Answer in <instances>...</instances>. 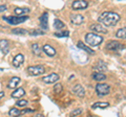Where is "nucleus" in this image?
Listing matches in <instances>:
<instances>
[{
	"label": "nucleus",
	"instance_id": "nucleus-17",
	"mask_svg": "<svg viewBox=\"0 0 126 117\" xmlns=\"http://www.w3.org/2000/svg\"><path fill=\"white\" fill-rule=\"evenodd\" d=\"M77 47H78L79 49L83 50V51H85V52L89 53V54H94V50H93L90 47H88L87 45H85L82 41H79V42L77 43Z\"/></svg>",
	"mask_w": 126,
	"mask_h": 117
},
{
	"label": "nucleus",
	"instance_id": "nucleus-5",
	"mask_svg": "<svg viewBox=\"0 0 126 117\" xmlns=\"http://www.w3.org/2000/svg\"><path fill=\"white\" fill-rule=\"evenodd\" d=\"M96 92L99 96H105L110 93V86L105 83H99L96 86Z\"/></svg>",
	"mask_w": 126,
	"mask_h": 117
},
{
	"label": "nucleus",
	"instance_id": "nucleus-27",
	"mask_svg": "<svg viewBox=\"0 0 126 117\" xmlns=\"http://www.w3.org/2000/svg\"><path fill=\"white\" fill-rule=\"evenodd\" d=\"M9 115L10 116H19V115H21V111L16 108H12L9 111Z\"/></svg>",
	"mask_w": 126,
	"mask_h": 117
},
{
	"label": "nucleus",
	"instance_id": "nucleus-16",
	"mask_svg": "<svg viewBox=\"0 0 126 117\" xmlns=\"http://www.w3.org/2000/svg\"><path fill=\"white\" fill-rule=\"evenodd\" d=\"M24 95H25V90L23 88H16L11 94L13 98H21Z\"/></svg>",
	"mask_w": 126,
	"mask_h": 117
},
{
	"label": "nucleus",
	"instance_id": "nucleus-28",
	"mask_svg": "<svg viewBox=\"0 0 126 117\" xmlns=\"http://www.w3.org/2000/svg\"><path fill=\"white\" fill-rule=\"evenodd\" d=\"M54 91H55V93H57V94H60L63 91V86L60 83H56L55 84V87H54Z\"/></svg>",
	"mask_w": 126,
	"mask_h": 117
},
{
	"label": "nucleus",
	"instance_id": "nucleus-20",
	"mask_svg": "<svg viewBox=\"0 0 126 117\" xmlns=\"http://www.w3.org/2000/svg\"><path fill=\"white\" fill-rule=\"evenodd\" d=\"M109 107V103L107 101H97V103H94L93 106H92V109H106Z\"/></svg>",
	"mask_w": 126,
	"mask_h": 117
},
{
	"label": "nucleus",
	"instance_id": "nucleus-31",
	"mask_svg": "<svg viewBox=\"0 0 126 117\" xmlns=\"http://www.w3.org/2000/svg\"><path fill=\"white\" fill-rule=\"evenodd\" d=\"M27 103H29V101L25 100V99H19V100H17V103H16V106L23 108V107H25V106H26Z\"/></svg>",
	"mask_w": 126,
	"mask_h": 117
},
{
	"label": "nucleus",
	"instance_id": "nucleus-15",
	"mask_svg": "<svg viewBox=\"0 0 126 117\" xmlns=\"http://www.w3.org/2000/svg\"><path fill=\"white\" fill-rule=\"evenodd\" d=\"M94 70L98 72H104L107 70V66L103 61H98L96 64L94 65Z\"/></svg>",
	"mask_w": 126,
	"mask_h": 117
},
{
	"label": "nucleus",
	"instance_id": "nucleus-1",
	"mask_svg": "<svg viewBox=\"0 0 126 117\" xmlns=\"http://www.w3.org/2000/svg\"><path fill=\"white\" fill-rule=\"evenodd\" d=\"M120 19H121L120 15L115 13V12H104L99 16L98 21L101 24H103L105 27H110V26H115L120 21Z\"/></svg>",
	"mask_w": 126,
	"mask_h": 117
},
{
	"label": "nucleus",
	"instance_id": "nucleus-29",
	"mask_svg": "<svg viewBox=\"0 0 126 117\" xmlns=\"http://www.w3.org/2000/svg\"><path fill=\"white\" fill-rule=\"evenodd\" d=\"M31 36H43L45 33L43 32L42 29H34V30H32V32L29 33Z\"/></svg>",
	"mask_w": 126,
	"mask_h": 117
},
{
	"label": "nucleus",
	"instance_id": "nucleus-8",
	"mask_svg": "<svg viewBox=\"0 0 126 117\" xmlns=\"http://www.w3.org/2000/svg\"><path fill=\"white\" fill-rule=\"evenodd\" d=\"M88 6V2L86 0H75L72 4V9L74 11H81L85 10Z\"/></svg>",
	"mask_w": 126,
	"mask_h": 117
},
{
	"label": "nucleus",
	"instance_id": "nucleus-34",
	"mask_svg": "<svg viewBox=\"0 0 126 117\" xmlns=\"http://www.w3.org/2000/svg\"><path fill=\"white\" fill-rule=\"evenodd\" d=\"M5 11H6V6L5 5H0V13L5 12Z\"/></svg>",
	"mask_w": 126,
	"mask_h": 117
},
{
	"label": "nucleus",
	"instance_id": "nucleus-10",
	"mask_svg": "<svg viewBox=\"0 0 126 117\" xmlns=\"http://www.w3.org/2000/svg\"><path fill=\"white\" fill-rule=\"evenodd\" d=\"M70 22H72L74 25H76V26L83 24V22H84L83 15H81V14H74V15H72V16H70Z\"/></svg>",
	"mask_w": 126,
	"mask_h": 117
},
{
	"label": "nucleus",
	"instance_id": "nucleus-21",
	"mask_svg": "<svg viewBox=\"0 0 126 117\" xmlns=\"http://www.w3.org/2000/svg\"><path fill=\"white\" fill-rule=\"evenodd\" d=\"M92 77L94 81H97V82H102V81H105L106 80V75L104 74L103 72H94L92 74Z\"/></svg>",
	"mask_w": 126,
	"mask_h": 117
},
{
	"label": "nucleus",
	"instance_id": "nucleus-14",
	"mask_svg": "<svg viewBox=\"0 0 126 117\" xmlns=\"http://www.w3.org/2000/svg\"><path fill=\"white\" fill-rule=\"evenodd\" d=\"M39 21H40V26L42 29L47 30L48 26H47V21H48V14L47 13H43L42 16H40L39 18Z\"/></svg>",
	"mask_w": 126,
	"mask_h": 117
},
{
	"label": "nucleus",
	"instance_id": "nucleus-12",
	"mask_svg": "<svg viewBox=\"0 0 126 117\" xmlns=\"http://www.w3.org/2000/svg\"><path fill=\"white\" fill-rule=\"evenodd\" d=\"M42 51L44 52L46 56H48L50 58H53L56 56V49H55L52 45H49V44H45V45H43V47H42Z\"/></svg>",
	"mask_w": 126,
	"mask_h": 117
},
{
	"label": "nucleus",
	"instance_id": "nucleus-11",
	"mask_svg": "<svg viewBox=\"0 0 126 117\" xmlns=\"http://www.w3.org/2000/svg\"><path fill=\"white\" fill-rule=\"evenodd\" d=\"M72 92H73V94H75L78 97H84V95H85V89L82 87L80 84H77L72 89Z\"/></svg>",
	"mask_w": 126,
	"mask_h": 117
},
{
	"label": "nucleus",
	"instance_id": "nucleus-22",
	"mask_svg": "<svg viewBox=\"0 0 126 117\" xmlns=\"http://www.w3.org/2000/svg\"><path fill=\"white\" fill-rule=\"evenodd\" d=\"M30 9L29 7H16L14 10V13L17 15V16H22V15L29 14L30 13Z\"/></svg>",
	"mask_w": 126,
	"mask_h": 117
},
{
	"label": "nucleus",
	"instance_id": "nucleus-32",
	"mask_svg": "<svg viewBox=\"0 0 126 117\" xmlns=\"http://www.w3.org/2000/svg\"><path fill=\"white\" fill-rule=\"evenodd\" d=\"M83 112V110H82V109H76V110H74L73 112H72V116H78V115H80L81 113Z\"/></svg>",
	"mask_w": 126,
	"mask_h": 117
},
{
	"label": "nucleus",
	"instance_id": "nucleus-9",
	"mask_svg": "<svg viewBox=\"0 0 126 117\" xmlns=\"http://www.w3.org/2000/svg\"><path fill=\"white\" fill-rule=\"evenodd\" d=\"M89 29L93 30L94 33H97V34H107L108 33L107 29H106V27L103 24H97V23L90 25Z\"/></svg>",
	"mask_w": 126,
	"mask_h": 117
},
{
	"label": "nucleus",
	"instance_id": "nucleus-35",
	"mask_svg": "<svg viewBox=\"0 0 126 117\" xmlns=\"http://www.w3.org/2000/svg\"><path fill=\"white\" fill-rule=\"evenodd\" d=\"M4 92H3V91H0V99H2L3 98V97H4Z\"/></svg>",
	"mask_w": 126,
	"mask_h": 117
},
{
	"label": "nucleus",
	"instance_id": "nucleus-24",
	"mask_svg": "<svg viewBox=\"0 0 126 117\" xmlns=\"http://www.w3.org/2000/svg\"><path fill=\"white\" fill-rule=\"evenodd\" d=\"M54 27L57 30H61L65 27V24H64V22L60 20V19H55L54 20Z\"/></svg>",
	"mask_w": 126,
	"mask_h": 117
},
{
	"label": "nucleus",
	"instance_id": "nucleus-25",
	"mask_svg": "<svg viewBox=\"0 0 126 117\" xmlns=\"http://www.w3.org/2000/svg\"><path fill=\"white\" fill-rule=\"evenodd\" d=\"M116 37L118 39H126V27L119 28L116 32Z\"/></svg>",
	"mask_w": 126,
	"mask_h": 117
},
{
	"label": "nucleus",
	"instance_id": "nucleus-23",
	"mask_svg": "<svg viewBox=\"0 0 126 117\" xmlns=\"http://www.w3.org/2000/svg\"><path fill=\"white\" fill-rule=\"evenodd\" d=\"M32 51L35 56L37 57H41V53H42V49L40 48V46H39L37 43H34V44H32Z\"/></svg>",
	"mask_w": 126,
	"mask_h": 117
},
{
	"label": "nucleus",
	"instance_id": "nucleus-18",
	"mask_svg": "<svg viewBox=\"0 0 126 117\" xmlns=\"http://www.w3.org/2000/svg\"><path fill=\"white\" fill-rule=\"evenodd\" d=\"M0 51L3 54H7L10 51V47H9V42L7 40H0Z\"/></svg>",
	"mask_w": 126,
	"mask_h": 117
},
{
	"label": "nucleus",
	"instance_id": "nucleus-19",
	"mask_svg": "<svg viewBox=\"0 0 126 117\" xmlns=\"http://www.w3.org/2000/svg\"><path fill=\"white\" fill-rule=\"evenodd\" d=\"M20 82H21V79H20V77H18V76L12 77V79L10 80V82H9V84H7V88L14 89V88L17 87L19 84H20Z\"/></svg>",
	"mask_w": 126,
	"mask_h": 117
},
{
	"label": "nucleus",
	"instance_id": "nucleus-26",
	"mask_svg": "<svg viewBox=\"0 0 126 117\" xmlns=\"http://www.w3.org/2000/svg\"><path fill=\"white\" fill-rule=\"evenodd\" d=\"M27 33L29 32L24 28H13L12 29V34L18 35V36H24V35H26Z\"/></svg>",
	"mask_w": 126,
	"mask_h": 117
},
{
	"label": "nucleus",
	"instance_id": "nucleus-4",
	"mask_svg": "<svg viewBox=\"0 0 126 117\" xmlns=\"http://www.w3.org/2000/svg\"><path fill=\"white\" fill-rule=\"evenodd\" d=\"M27 72L29 74L32 76H39L41 74H44L45 72V67L42 65H34V66H30L27 68Z\"/></svg>",
	"mask_w": 126,
	"mask_h": 117
},
{
	"label": "nucleus",
	"instance_id": "nucleus-30",
	"mask_svg": "<svg viewBox=\"0 0 126 117\" xmlns=\"http://www.w3.org/2000/svg\"><path fill=\"white\" fill-rule=\"evenodd\" d=\"M55 36L58 37V38H66L69 36V32L68 30H64V32H59V33H55Z\"/></svg>",
	"mask_w": 126,
	"mask_h": 117
},
{
	"label": "nucleus",
	"instance_id": "nucleus-7",
	"mask_svg": "<svg viewBox=\"0 0 126 117\" xmlns=\"http://www.w3.org/2000/svg\"><path fill=\"white\" fill-rule=\"evenodd\" d=\"M60 79V76H59L58 73H50V74L46 75V76H43L42 77V82L44 84H47V85H50V84H55L57 83Z\"/></svg>",
	"mask_w": 126,
	"mask_h": 117
},
{
	"label": "nucleus",
	"instance_id": "nucleus-13",
	"mask_svg": "<svg viewBox=\"0 0 126 117\" xmlns=\"http://www.w3.org/2000/svg\"><path fill=\"white\" fill-rule=\"evenodd\" d=\"M23 63H24V56L22 53H18L13 58V66L15 68H19Z\"/></svg>",
	"mask_w": 126,
	"mask_h": 117
},
{
	"label": "nucleus",
	"instance_id": "nucleus-33",
	"mask_svg": "<svg viewBox=\"0 0 126 117\" xmlns=\"http://www.w3.org/2000/svg\"><path fill=\"white\" fill-rule=\"evenodd\" d=\"M35 110H33V109H24V110L21 111V115L25 114V113H29V112H34Z\"/></svg>",
	"mask_w": 126,
	"mask_h": 117
},
{
	"label": "nucleus",
	"instance_id": "nucleus-6",
	"mask_svg": "<svg viewBox=\"0 0 126 117\" xmlns=\"http://www.w3.org/2000/svg\"><path fill=\"white\" fill-rule=\"evenodd\" d=\"M124 47L125 46L118 41H109L107 44L105 45V48L109 50V51H119V50H122Z\"/></svg>",
	"mask_w": 126,
	"mask_h": 117
},
{
	"label": "nucleus",
	"instance_id": "nucleus-3",
	"mask_svg": "<svg viewBox=\"0 0 126 117\" xmlns=\"http://www.w3.org/2000/svg\"><path fill=\"white\" fill-rule=\"evenodd\" d=\"M2 19L4 21H6L9 24L12 25H18V24H21V23L25 22L26 20H29V16H10V17H6V16H3Z\"/></svg>",
	"mask_w": 126,
	"mask_h": 117
},
{
	"label": "nucleus",
	"instance_id": "nucleus-2",
	"mask_svg": "<svg viewBox=\"0 0 126 117\" xmlns=\"http://www.w3.org/2000/svg\"><path fill=\"white\" fill-rule=\"evenodd\" d=\"M85 41L90 46H99L101 43L104 41V38L98 34L88 33L85 35Z\"/></svg>",
	"mask_w": 126,
	"mask_h": 117
}]
</instances>
